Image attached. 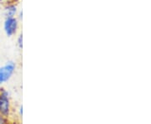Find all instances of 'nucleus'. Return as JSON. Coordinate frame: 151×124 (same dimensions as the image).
<instances>
[{"instance_id":"obj_1","label":"nucleus","mask_w":151,"mask_h":124,"mask_svg":"<svg viewBox=\"0 0 151 124\" xmlns=\"http://www.w3.org/2000/svg\"><path fill=\"white\" fill-rule=\"evenodd\" d=\"M12 113L10 94L4 88H0V116L9 118Z\"/></svg>"},{"instance_id":"obj_2","label":"nucleus","mask_w":151,"mask_h":124,"mask_svg":"<svg viewBox=\"0 0 151 124\" xmlns=\"http://www.w3.org/2000/svg\"><path fill=\"white\" fill-rule=\"evenodd\" d=\"M17 65L14 60H9L0 66V86L10 81L16 71Z\"/></svg>"},{"instance_id":"obj_3","label":"nucleus","mask_w":151,"mask_h":124,"mask_svg":"<svg viewBox=\"0 0 151 124\" xmlns=\"http://www.w3.org/2000/svg\"><path fill=\"white\" fill-rule=\"evenodd\" d=\"M4 31L8 37L15 35L19 28V20L17 17H5L3 24Z\"/></svg>"},{"instance_id":"obj_4","label":"nucleus","mask_w":151,"mask_h":124,"mask_svg":"<svg viewBox=\"0 0 151 124\" xmlns=\"http://www.w3.org/2000/svg\"><path fill=\"white\" fill-rule=\"evenodd\" d=\"M4 12L5 17H16L19 12L18 6L15 4H8L4 7Z\"/></svg>"},{"instance_id":"obj_5","label":"nucleus","mask_w":151,"mask_h":124,"mask_svg":"<svg viewBox=\"0 0 151 124\" xmlns=\"http://www.w3.org/2000/svg\"><path fill=\"white\" fill-rule=\"evenodd\" d=\"M17 46L19 49H23V34H19L17 38Z\"/></svg>"},{"instance_id":"obj_6","label":"nucleus","mask_w":151,"mask_h":124,"mask_svg":"<svg viewBox=\"0 0 151 124\" xmlns=\"http://www.w3.org/2000/svg\"><path fill=\"white\" fill-rule=\"evenodd\" d=\"M18 113H19V116L22 118L23 117V105L19 106V108L18 109Z\"/></svg>"},{"instance_id":"obj_7","label":"nucleus","mask_w":151,"mask_h":124,"mask_svg":"<svg viewBox=\"0 0 151 124\" xmlns=\"http://www.w3.org/2000/svg\"><path fill=\"white\" fill-rule=\"evenodd\" d=\"M17 15H18V19L19 20H22V19H23V10L19 11Z\"/></svg>"},{"instance_id":"obj_8","label":"nucleus","mask_w":151,"mask_h":124,"mask_svg":"<svg viewBox=\"0 0 151 124\" xmlns=\"http://www.w3.org/2000/svg\"><path fill=\"white\" fill-rule=\"evenodd\" d=\"M15 2H19V1H21V0H14Z\"/></svg>"},{"instance_id":"obj_9","label":"nucleus","mask_w":151,"mask_h":124,"mask_svg":"<svg viewBox=\"0 0 151 124\" xmlns=\"http://www.w3.org/2000/svg\"><path fill=\"white\" fill-rule=\"evenodd\" d=\"M0 1H1V0H0Z\"/></svg>"}]
</instances>
